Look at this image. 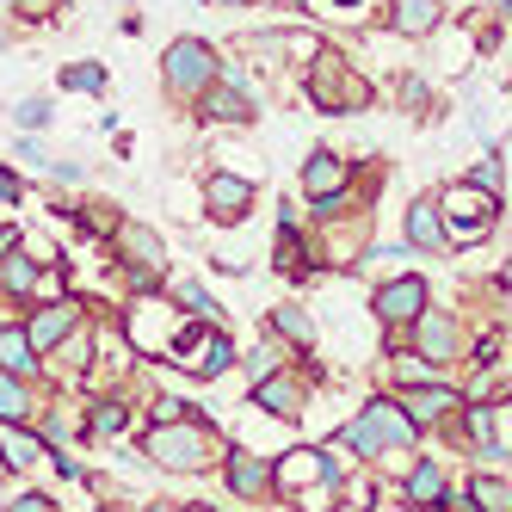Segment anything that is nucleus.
Instances as JSON below:
<instances>
[{
    "label": "nucleus",
    "mask_w": 512,
    "mask_h": 512,
    "mask_svg": "<svg viewBox=\"0 0 512 512\" xmlns=\"http://www.w3.org/2000/svg\"><path fill=\"white\" fill-rule=\"evenodd\" d=\"M414 432L420 426L401 414V401H364V414H352L340 426V451H352V457H383L395 445H414Z\"/></svg>",
    "instance_id": "obj_1"
},
{
    "label": "nucleus",
    "mask_w": 512,
    "mask_h": 512,
    "mask_svg": "<svg viewBox=\"0 0 512 512\" xmlns=\"http://www.w3.org/2000/svg\"><path fill=\"white\" fill-rule=\"evenodd\" d=\"M142 457H149L155 469L198 475V469H210V457H216V438H210V426H198V420H167V426H149V438H142Z\"/></svg>",
    "instance_id": "obj_2"
},
{
    "label": "nucleus",
    "mask_w": 512,
    "mask_h": 512,
    "mask_svg": "<svg viewBox=\"0 0 512 512\" xmlns=\"http://www.w3.org/2000/svg\"><path fill=\"white\" fill-rule=\"evenodd\" d=\"M303 93L315 112H358L364 99H371V81H358V68H346L334 50H315L309 75H303Z\"/></svg>",
    "instance_id": "obj_3"
},
{
    "label": "nucleus",
    "mask_w": 512,
    "mask_h": 512,
    "mask_svg": "<svg viewBox=\"0 0 512 512\" xmlns=\"http://www.w3.org/2000/svg\"><path fill=\"white\" fill-rule=\"evenodd\" d=\"M494 210H500V198L475 192L469 179H463V186H445V198H438V216H445V241H451V247L488 241V235H494Z\"/></svg>",
    "instance_id": "obj_4"
},
{
    "label": "nucleus",
    "mask_w": 512,
    "mask_h": 512,
    "mask_svg": "<svg viewBox=\"0 0 512 512\" xmlns=\"http://www.w3.org/2000/svg\"><path fill=\"white\" fill-rule=\"evenodd\" d=\"M167 93L173 99H204L210 87H216V75H223V62H216V50L204 44V38H179V44H167Z\"/></svg>",
    "instance_id": "obj_5"
},
{
    "label": "nucleus",
    "mask_w": 512,
    "mask_h": 512,
    "mask_svg": "<svg viewBox=\"0 0 512 512\" xmlns=\"http://www.w3.org/2000/svg\"><path fill=\"white\" fill-rule=\"evenodd\" d=\"M198 118H210V124H253L260 118V99H253L247 68H223V75H216V87L198 99Z\"/></svg>",
    "instance_id": "obj_6"
},
{
    "label": "nucleus",
    "mask_w": 512,
    "mask_h": 512,
    "mask_svg": "<svg viewBox=\"0 0 512 512\" xmlns=\"http://www.w3.org/2000/svg\"><path fill=\"white\" fill-rule=\"evenodd\" d=\"M173 358L186 364L192 377H223V371H235V340H229V334H216L210 321H198L192 334H179Z\"/></svg>",
    "instance_id": "obj_7"
},
{
    "label": "nucleus",
    "mask_w": 512,
    "mask_h": 512,
    "mask_svg": "<svg viewBox=\"0 0 512 512\" xmlns=\"http://www.w3.org/2000/svg\"><path fill=\"white\" fill-rule=\"evenodd\" d=\"M130 340H136V352H173V346H179V321H173V297H167V303H155V297H142V303L130 309Z\"/></svg>",
    "instance_id": "obj_8"
},
{
    "label": "nucleus",
    "mask_w": 512,
    "mask_h": 512,
    "mask_svg": "<svg viewBox=\"0 0 512 512\" xmlns=\"http://www.w3.org/2000/svg\"><path fill=\"white\" fill-rule=\"evenodd\" d=\"M371 309H377V321L383 327H414L420 315H426V278H389L377 297H371Z\"/></svg>",
    "instance_id": "obj_9"
},
{
    "label": "nucleus",
    "mask_w": 512,
    "mask_h": 512,
    "mask_svg": "<svg viewBox=\"0 0 512 512\" xmlns=\"http://www.w3.org/2000/svg\"><path fill=\"white\" fill-rule=\"evenodd\" d=\"M204 210L216 216V223H241V216L253 210V179L247 173H210L204 179Z\"/></svg>",
    "instance_id": "obj_10"
},
{
    "label": "nucleus",
    "mask_w": 512,
    "mask_h": 512,
    "mask_svg": "<svg viewBox=\"0 0 512 512\" xmlns=\"http://www.w3.org/2000/svg\"><path fill=\"white\" fill-rule=\"evenodd\" d=\"M118 247H124V260H130V278L136 284H155L161 278V266H167V247L142 229V223H124L118 229Z\"/></svg>",
    "instance_id": "obj_11"
},
{
    "label": "nucleus",
    "mask_w": 512,
    "mask_h": 512,
    "mask_svg": "<svg viewBox=\"0 0 512 512\" xmlns=\"http://www.w3.org/2000/svg\"><path fill=\"white\" fill-rule=\"evenodd\" d=\"M414 346H420L432 364H451V358L463 352V340H457V315H451V309H426V315L414 321Z\"/></svg>",
    "instance_id": "obj_12"
},
{
    "label": "nucleus",
    "mask_w": 512,
    "mask_h": 512,
    "mask_svg": "<svg viewBox=\"0 0 512 512\" xmlns=\"http://www.w3.org/2000/svg\"><path fill=\"white\" fill-rule=\"evenodd\" d=\"M223 475H229V488H235L241 500H266V494H272V463H266L260 451H247V445H229Z\"/></svg>",
    "instance_id": "obj_13"
},
{
    "label": "nucleus",
    "mask_w": 512,
    "mask_h": 512,
    "mask_svg": "<svg viewBox=\"0 0 512 512\" xmlns=\"http://www.w3.org/2000/svg\"><path fill=\"white\" fill-rule=\"evenodd\" d=\"M457 408H463V389H451V383H420V389H401V414H408L414 426L445 420V414H457Z\"/></svg>",
    "instance_id": "obj_14"
},
{
    "label": "nucleus",
    "mask_w": 512,
    "mask_h": 512,
    "mask_svg": "<svg viewBox=\"0 0 512 512\" xmlns=\"http://www.w3.org/2000/svg\"><path fill=\"white\" fill-rule=\"evenodd\" d=\"M346 186H352V173H346V161H340V155L315 149V155L303 161V192H309V198H340Z\"/></svg>",
    "instance_id": "obj_15"
},
{
    "label": "nucleus",
    "mask_w": 512,
    "mask_h": 512,
    "mask_svg": "<svg viewBox=\"0 0 512 512\" xmlns=\"http://www.w3.org/2000/svg\"><path fill=\"white\" fill-rule=\"evenodd\" d=\"M253 408H266V414H278V420H297V414H303V383L290 377V371L253 383Z\"/></svg>",
    "instance_id": "obj_16"
},
{
    "label": "nucleus",
    "mask_w": 512,
    "mask_h": 512,
    "mask_svg": "<svg viewBox=\"0 0 512 512\" xmlns=\"http://www.w3.org/2000/svg\"><path fill=\"white\" fill-rule=\"evenodd\" d=\"M408 247H420V253H445L451 247L445 241V216H438L432 198H414L408 204Z\"/></svg>",
    "instance_id": "obj_17"
},
{
    "label": "nucleus",
    "mask_w": 512,
    "mask_h": 512,
    "mask_svg": "<svg viewBox=\"0 0 512 512\" xmlns=\"http://www.w3.org/2000/svg\"><path fill=\"white\" fill-rule=\"evenodd\" d=\"M68 334H75V309H68V303H50V309H38V315H31V327H25V340L38 346V352L62 346Z\"/></svg>",
    "instance_id": "obj_18"
},
{
    "label": "nucleus",
    "mask_w": 512,
    "mask_h": 512,
    "mask_svg": "<svg viewBox=\"0 0 512 512\" xmlns=\"http://www.w3.org/2000/svg\"><path fill=\"white\" fill-rule=\"evenodd\" d=\"M401 494H408V506H445V463H414Z\"/></svg>",
    "instance_id": "obj_19"
},
{
    "label": "nucleus",
    "mask_w": 512,
    "mask_h": 512,
    "mask_svg": "<svg viewBox=\"0 0 512 512\" xmlns=\"http://www.w3.org/2000/svg\"><path fill=\"white\" fill-rule=\"evenodd\" d=\"M371 241V216H352V223H340L334 235H327V260L334 266H346V260H358V247Z\"/></svg>",
    "instance_id": "obj_20"
},
{
    "label": "nucleus",
    "mask_w": 512,
    "mask_h": 512,
    "mask_svg": "<svg viewBox=\"0 0 512 512\" xmlns=\"http://www.w3.org/2000/svg\"><path fill=\"white\" fill-rule=\"evenodd\" d=\"M31 358H38V346H31L19 327H0V371H7V377H25Z\"/></svg>",
    "instance_id": "obj_21"
},
{
    "label": "nucleus",
    "mask_w": 512,
    "mask_h": 512,
    "mask_svg": "<svg viewBox=\"0 0 512 512\" xmlns=\"http://www.w3.org/2000/svg\"><path fill=\"white\" fill-rule=\"evenodd\" d=\"M469 500H475V512H512V482L506 475H475Z\"/></svg>",
    "instance_id": "obj_22"
},
{
    "label": "nucleus",
    "mask_w": 512,
    "mask_h": 512,
    "mask_svg": "<svg viewBox=\"0 0 512 512\" xmlns=\"http://www.w3.org/2000/svg\"><path fill=\"white\" fill-rule=\"evenodd\" d=\"M0 457H7L13 469H31V463H44V445L25 438V432H0Z\"/></svg>",
    "instance_id": "obj_23"
},
{
    "label": "nucleus",
    "mask_w": 512,
    "mask_h": 512,
    "mask_svg": "<svg viewBox=\"0 0 512 512\" xmlns=\"http://www.w3.org/2000/svg\"><path fill=\"white\" fill-rule=\"evenodd\" d=\"M272 327H278L284 340H297V346H315V321H309L303 309H290V303H284V309H272Z\"/></svg>",
    "instance_id": "obj_24"
},
{
    "label": "nucleus",
    "mask_w": 512,
    "mask_h": 512,
    "mask_svg": "<svg viewBox=\"0 0 512 512\" xmlns=\"http://www.w3.org/2000/svg\"><path fill=\"white\" fill-rule=\"evenodd\" d=\"M62 93H105V68H99V62L62 68Z\"/></svg>",
    "instance_id": "obj_25"
},
{
    "label": "nucleus",
    "mask_w": 512,
    "mask_h": 512,
    "mask_svg": "<svg viewBox=\"0 0 512 512\" xmlns=\"http://www.w3.org/2000/svg\"><path fill=\"white\" fill-rule=\"evenodd\" d=\"M500 179H506V161H500V155H482V161L469 167V186L488 192V198H500Z\"/></svg>",
    "instance_id": "obj_26"
},
{
    "label": "nucleus",
    "mask_w": 512,
    "mask_h": 512,
    "mask_svg": "<svg viewBox=\"0 0 512 512\" xmlns=\"http://www.w3.org/2000/svg\"><path fill=\"white\" fill-rule=\"evenodd\" d=\"M31 414V401H25V383L0 371V420H25Z\"/></svg>",
    "instance_id": "obj_27"
},
{
    "label": "nucleus",
    "mask_w": 512,
    "mask_h": 512,
    "mask_svg": "<svg viewBox=\"0 0 512 512\" xmlns=\"http://www.w3.org/2000/svg\"><path fill=\"white\" fill-rule=\"evenodd\" d=\"M278 371H284V352H278L272 340H266L260 352H253V358H247V377H253V383H266V377H278Z\"/></svg>",
    "instance_id": "obj_28"
},
{
    "label": "nucleus",
    "mask_w": 512,
    "mask_h": 512,
    "mask_svg": "<svg viewBox=\"0 0 512 512\" xmlns=\"http://www.w3.org/2000/svg\"><path fill=\"white\" fill-rule=\"evenodd\" d=\"M87 352H93V340H87V327H75V334L62 340V371H87Z\"/></svg>",
    "instance_id": "obj_29"
},
{
    "label": "nucleus",
    "mask_w": 512,
    "mask_h": 512,
    "mask_svg": "<svg viewBox=\"0 0 512 512\" xmlns=\"http://www.w3.org/2000/svg\"><path fill=\"white\" fill-rule=\"evenodd\" d=\"M124 401H105V408H93V438H112V432H124Z\"/></svg>",
    "instance_id": "obj_30"
},
{
    "label": "nucleus",
    "mask_w": 512,
    "mask_h": 512,
    "mask_svg": "<svg viewBox=\"0 0 512 512\" xmlns=\"http://www.w3.org/2000/svg\"><path fill=\"white\" fill-rule=\"evenodd\" d=\"M0 278H7V290H13V297H25V290L38 284V272H31L25 260H7V266H0Z\"/></svg>",
    "instance_id": "obj_31"
},
{
    "label": "nucleus",
    "mask_w": 512,
    "mask_h": 512,
    "mask_svg": "<svg viewBox=\"0 0 512 512\" xmlns=\"http://www.w3.org/2000/svg\"><path fill=\"white\" fill-rule=\"evenodd\" d=\"M173 303H186V309H192V315H204V321L216 315V309H210V297H204L198 284H179V290H173Z\"/></svg>",
    "instance_id": "obj_32"
},
{
    "label": "nucleus",
    "mask_w": 512,
    "mask_h": 512,
    "mask_svg": "<svg viewBox=\"0 0 512 512\" xmlns=\"http://www.w3.org/2000/svg\"><path fill=\"white\" fill-rule=\"evenodd\" d=\"M44 124H50V105L44 99H25L19 105V130H44Z\"/></svg>",
    "instance_id": "obj_33"
},
{
    "label": "nucleus",
    "mask_w": 512,
    "mask_h": 512,
    "mask_svg": "<svg viewBox=\"0 0 512 512\" xmlns=\"http://www.w3.org/2000/svg\"><path fill=\"white\" fill-rule=\"evenodd\" d=\"M494 438H500V451H512V401L494 408Z\"/></svg>",
    "instance_id": "obj_34"
},
{
    "label": "nucleus",
    "mask_w": 512,
    "mask_h": 512,
    "mask_svg": "<svg viewBox=\"0 0 512 512\" xmlns=\"http://www.w3.org/2000/svg\"><path fill=\"white\" fill-rule=\"evenodd\" d=\"M309 7H315V0H309ZM321 7L334 19H364V0H321Z\"/></svg>",
    "instance_id": "obj_35"
},
{
    "label": "nucleus",
    "mask_w": 512,
    "mask_h": 512,
    "mask_svg": "<svg viewBox=\"0 0 512 512\" xmlns=\"http://www.w3.org/2000/svg\"><path fill=\"white\" fill-rule=\"evenodd\" d=\"M371 266H383V272H395V278H408V272H401V266H408V253H395V247H389V253H371Z\"/></svg>",
    "instance_id": "obj_36"
},
{
    "label": "nucleus",
    "mask_w": 512,
    "mask_h": 512,
    "mask_svg": "<svg viewBox=\"0 0 512 512\" xmlns=\"http://www.w3.org/2000/svg\"><path fill=\"white\" fill-rule=\"evenodd\" d=\"M7 512H50V500H44V494H19Z\"/></svg>",
    "instance_id": "obj_37"
},
{
    "label": "nucleus",
    "mask_w": 512,
    "mask_h": 512,
    "mask_svg": "<svg viewBox=\"0 0 512 512\" xmlns=\"http://www.w3.org/2000/svg\"><path fill=\"white\" fill-rule=\"evenodd\" d=\"M19 13L25 19H44V13H56V0H19Z\"/></svg>",
    "instance_id": "obj_38"
},
{
    "label": "nucleus",
    "mask_w": 512,
    "mask_h": 512,
    "mask_svg": "<svg viewBox=\"0 0 512 512\" xmlns=\"http://www.w3.org/2000/svg\"><path fill=\"white\" fill-rule=\"evenodd\" d=\"M0 198H19V179L13 173H0Z\"/></svg>",
    "instance_id": "obj_39"
},
{
    "label": "nucleus",
    "mask_w": 512,
    "mask_h": 512,
    "mask_svg": "<svg viewBox=\"0 0 512 512\" xmlns=\"http://www.w3.org/2000/svg\"><path fill=\"white\" fill-rule=\"evenodd\" d=\"M149 512H186V506H149Z\"/></svg>",
    "instance_id": "obj_40"
},
{
    "label": "nucleus",
    "mask_w": 512,
    "mask_h": 512,
    "mask_svg": "<svg viewBox=\"0 0 512 512\" xmlns=\"http://www.w3.org/2000/svg\"><path fill=\"white\" fill-rule=\"evenodd\" d=\"M216 7H241V0H216Z\"/></svg>",
    "instance_id": "obj_41"
},
{
    "label": "nucleus",
    "mask_w": 512,
    "mask_h": 512,
    "mask_svg": "<svg viewBox=\"0 0 512 512\" xmlns=\"http://www.w3.org/2000/svg\"><path fill=\"white\" fill-rule=\"evenodd\" d=\"M284 7H309V0H284Z\"/></svg>",
    "instance_id": "obj_42"
},
{
    "label": "nucleus",
    "mask_w": 512,
    "mask_h": 512,
    "mask_svg": "<svg viewBox=\"0 0 512 512\" xmlns=\"http://www.w3.org/2000/svg\"><path fill=\"white\" fill-rule=\"evenodd\" d=\"M186 512H210V506H186Z\"/></svg>",
    "instance_id": "obj_43"
},
{
    "label": "nucleus",
    "mask_w": 512,
    "mask_h": 512,
    "mask_svg": "<svg viewBox=\"0 0 512 512\" xmlns=\"http://www.w3.org/2000/svg\"><path fill=\"white\" fill-rule=\"evenodd\" d=\"M0 469H7V457H0Z\"/></svg>",
    "instance_id": "obj_44"
}]
</instances>
